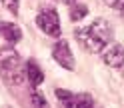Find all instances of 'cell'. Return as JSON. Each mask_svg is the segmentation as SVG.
I'll return each mask as SVG.
<instances>
[{"label": "cell", "instance_id": "6da1fadb", "mask_svg": "<svg viewBox=\"0 0 124 108\" xmlns=\"http://www.w3.org/2000/svg\"><path fill=\"white\" fill-rule=\"evenodd\" d=\"M114 30L112 24L104 18H96L94 22H90L88 26H80L74 30V38L80 42V46L90 54L102 52L108 44L112 42Z\"/></svg>", "mask_w": 124, "mask_h": 108}, {"label": "cell", "instance_id": "7a4b0ae2", "mask_svg": "<svg viewBox=\"0 0 124 108\" xmlns=\"http://www.w3.org/2000/svg\"><path fill=\"white\" fill-rule=\"evenodd\" d=\"M0 76L8 88H16L24 82V68L18 54H6L0 58Z\"/></svg>", "mask_w": 124, "mask_h": 108}, {"label": "cell", "instance_id": "3957f363", "mask_svg": "<svg viewBox=\"0 0 124 108\" xmlns=\"http://www.w3.org/2000/svg\"><path fill=\"white\" fill-rule=\"evenodd\" d=\"M36 26L42 30L44 34L48 36H60V18L58 12L52 8V6H46L38 12L36 16Z\"/></svg>", "mask_w": 124, "mask_h": 108}, {"label": "cell", "instance_id": "277c9868", "mask_svg": "<svg viewBox=\"0 0 124 108\" xmlns=\"http://www.w3.org/2000/svg\"><path fill=\"white\" fill-rule=\"evenodd\" d=\"M52 58L56 60V64H60L62 68L74 70V56H72L70 44H68L64 38H60V40L52 46Z\"/></svg>", "mask_w": 124, "mask_h": 108}, {"label": "cell", "instance_id": "5b68a950", "mask_svg": "<svg viewBox=\"0 0 124 108\" xmlns=\"http://www.w3.org/2000/svg\"><path fill=\"white\" fill-rule=\"evenodd\" d=\"M24 78H28V82L32 86H38V84L44 82V72L42 68L36 64V60H28L24 64Z\"/></svg>", "mask_w": 124, "mask_h": 108}, {"label": "cell", "instance_id": "8992f818", "mask_svg": "<svg viewBox=\"0 0 124 108\" xmlns=\"http://www.w3.org/2000/svg\"><path fill=\"white\" fill-rule=\"evenodd\" d=\"M0 36H2L6 42L16 44L22 38V30L14 24V22H0Z\"/></svg>", "mask_w": 124, "mask_h": 108}, {"label": "cell", "instance_id": "52a82bcc", "mask_svg": "<svg viewBox=\"0 0 124 108\" xmlns=\"http://www.w3.org/2000/svg\"><path fill=\"white\" fill-rule=\"evenodd\" d=\"M122 60H124V56H122V46L120 44L110 46V50H106L104 56H102V62L110 68H122Z\"/></svg>", "mask_w": 124, "mask_h": 108}, {"label": "cell", "instance_id": "ba28073f", "mask_svg": "<svg viewBox=\"0 0 124 108\" xmlns=\"http://www.w3.org/2000/svg\"><path fill=\"white\" fill-rule=\"evenodd\" d=\"M90 106H94V98L90 94H74L72 96L70 108H90Z\"/></svg>", "mask_w": 124, "mask_h": 108}, {"label": "cell", "instance_id": "9c48e42d", "mask_svg": "<svg viewBox=\"0 0 124 108\" xmlns=\"http://www.w3.org/2000/svg\"><path fill=\"white\" fill-rule=\"evenodd\" d=\"M70 6H72V8H70V20H72V22H80V20L88 14V6H86V4H76V2H72Z\"/></svg>", "mask_w": 124, "mask_h": 108}, {"label": "cell", "instance_id": "30bf717a", "mask_svg": "<svg viewBox=\"0 0 124 108\" xmlns=\"http://www.w3.org/2000/svg\"><path fill=\"white\" fill-rule=\"evenodd\" d=\"M54 94H56V98H58V102H60L62 106H68V108H70V104H72V96H74V92H70V90H64V88H56V90H54Z\"/></svg>", "mask_w": 124, "mask_h": 108}, {"label": "cell", "instance_id": "8fae6325", "mask_svg": "<svg viewBox=\"0 0 124 108\" xmlns=\"http://www.w3.org/2000/svg\"><path fill=\"white\" fill-rule=\"evenodd\" d=\"M30 106H48V102L38 90H30Z\"/></svg>", "mask_w": 124, "mask_h": 108}, {"label": "cell", "instance_id": "7c38bea8", "mask_svg": "<svg viewBox=\"0 0 124 108\" xmlns=\"http://www.w3.org/2000/svg\"><path fill=\"white\" fill-rule=\"evenodd\" d=\"M0 2H2V6L10 14H14V16L18 14V0H0Z\"/></svg>", "mask_w": 124, "mask_h": 108}, {"label": "cell", "instance_id": "4fadbf2b", "mask_svg": "<svg viewBox=\"0 0 124 108\" xmlns=\"http://www.w3.org/2000/svg\"><path fill=\"white\" fill-rule=\"evenodd\" d=\"M104 2L108 4V6H114V8H122V0H104Z\"/></svg>", "mask_w": 124, "mask_h": 108}, {"label": "cell", "instance_id": "5bb4252c", "mask_svg": "<svg viewBox=\"0 0 124 108\" xmlns=\"http://www.w3.org/2000/svg\"><path fill=\"white\" fill-rule=\"evenodd\" d=\"M56 2H62V4H72V2H76V0H56Z\"/></svg>", "mask_w": 124, "mask_h": 108}]
</instances>
